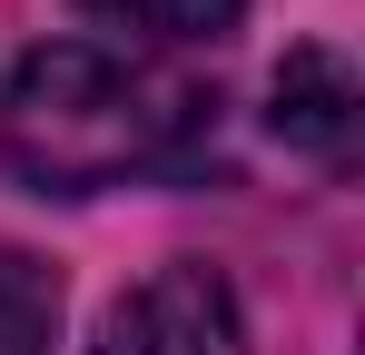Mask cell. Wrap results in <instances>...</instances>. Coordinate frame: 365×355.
<instances>
[{
  "label": "cell",
  "mask_w": 365,
  "mask_h": 355,
  "mask_svg": "<svg viewBox=\"0 0 365 355\" xmlns=\"http://www.w3.org/2000/svg\"><path fill=\"white\" fill-rule=\"evenodd\" d=\"M60 346V277L0 237V355H50Z\"/></svg>",
  "instance_id": "277c9868"
},
{
  "label": "cell",
  "mask_w": 365,
  "mask_h": 355,
  "mask_svg": "<svg viewBox=\"0 0 365 355\" xmlns=\"http://www.w3.org/2000/svg\"><path fill=\"white\" fill-rule=\"evenodd\" d=\"M356 69L336 50H287V69H277V138L287 148H306V158H346L356 148Z\"/></svg>",
  "instance_id": "3957f363"
},
{
  "label": "cell",
  "mask_w": 365,
  "mask_h": 355,
  "mask_svg": "<svg viewBox=\"0 0 365 355\" xmlns=\"http://www.w3.org/2000/svg\"><path fill=\"white\" fill-rule=\"evenodd\" d=\"M207 148V89L158 59L50 40L0 79V168L40 197H99L138 178H178Z\"/></svg>",
  "instance_id": "6da1fadb"
},
{
  "label": "cell",
  "mask_w": 365,
  "mask_h": 355,
  "mask_svg": "<svg viewBox=\"0 0 365 355\" xmlns=\"http://www.w3.org/2000/svg\"><path fill=\"white\" fill-rule=\"evenodd\" d=\"M89 355H247V316L227 277L217 267H158V277H138V287L109 306V326H99V346Z\"/></svg>",
  "instance_id": "7a4b0ae2"
},
{
  "label": "cell",
  "mask_w": 365,
  "mask_h": 355,
  "mask_svg": "<svg viewBox=\"0 0 365 355\" xmlns=\"http://www.w3.org/2000/svg\"><path fill=\"white\" fill-rule=\"evenodd\" d=\"M89 10L119 30H148V40H217V30H237L247 0H89Z\"/></svg>",
  "instance_id": "5b68a950"
}]
</instances>
